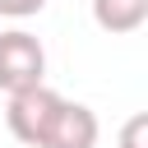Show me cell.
<instances>
[{"label":"cell","mask_w":148,"mask_h":148,"mask_svg":"<svg viewBox=\"0 0 148 148\" xmlns=\"http://www.w3.org/2000/svg\"><path fill=\"white\" fill-rule=\"evenodd\" d=\"M46 0H0V14L5 18H32Z\"/></svg>","instance_id":"6"},{"label":"cell","mask_w":148,"mask_h":148,"mask_svg":"<svg viewBox=\"0 0 148 148\" xmlns=\"http://www.w3.org/2000/svg\"><path fill=\"white\" fill-rule=\"evenodd\" d=\"M46 74V51L32 32L23 28H9L0 32V88L5 92H18V88H32L42 83Z\"/></svg>","instance_id":"2"},{"label":"cell","mask_w":148,"mask_h":148,"mask_svg":"<svg viewBox=\"0 0 148 148\" xmlns=\"http://www.w3.org/2000/svg\"><path fill=\"white\" fill-rule=\"evenodd\" d=\"M116 148H148V111H139V116H130V120L120 125Z\"/></svg>","instance_id":"5"},{"label":"cell","mask_w":148,"mask_h":148,"mask_svg":"<svg viewBox=\"0 0 148 148\" xmlns=\"http://www.w3.org/2000/svg\"><path fill=\"white\" fill-rule=\"evenodd\" d=\"M92 18L102 32H134L148 23V0H92Z\"/></svg>","instance_id":"4"},{"label":"cell","mask_w":148,"mask_h":148,"mask_svg":"<svg viewBox=\"0 0 148 148\" xmlns=\"http://www.w3.org/2000/svg\"><path fill=\"white\" fill-rule=\"evenodd\" d=\"M60 92H51L46 83H32V88H18V92H9V111H5V120H9V134L18 139V143H32V148H42L46 143V134H51V125H56V111H60Z\"/></svg>","instance_id":"1"},{"label":"cell","mask_w":148,"mask_h":148,"mask_svg":"<svg viewBox=\"0 0 148 148\" xmlns=\"http://www.w3.org/2000/svg\"><path fill=\"white\" fill-rule=\"evenodd\" d=\"M97 134H102V125H97L92 106H83V102H60L56 125H51V134H46L42 148H97Z\"/></svg>","instance_id":"3"}]
</instances>
